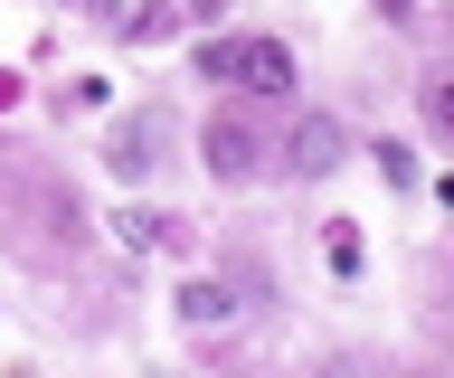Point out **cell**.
<instances>
[{
	"mask_svg": "<svg viewBox=\"0 0 454 378\" xmlns=\"http://www.w3.org/2000/svg\"><path fill=\"white\" fill-rule=\"evenodd\" d=\"M227 76L247 95H284L294 86V48H284V38H237V48H227Z\"/></svg>",
	"mask_w": 454,
	"mask_h": 378,
	"instance_id": "1",
	"label": "cell"
},
{
	"mask_svg": "<svg viewBox=\"0 0 454 378\" xmlns=\"http://www.w3.org/2000/svg\"><path fill=\"white\" fill-rule=\"evenodd\" d=\"M199 161H208V180H227V189H237V180H255V133H247L237 114H218L208 133H199Z\"/></svg>",
	"mask_w": 454,
	"mask_h": 378,
	"instance_id": "2",
	"label": "cell"
},
{
	"mask_svg": "<svg viewBox=\"0 0 454 378\" xmlns=\"http://www.w3.org/2000/svg\"><path fill=\"white\" fill-rule=\"evenodd\" d=\"M332 161H340V123L332 114H303L294 133H284V171H294V180H322Z\"/></svg>",
	"mask_w": 454,
	"mask_h": 378,
	"instance_id": "3",
	"label": "cell"
},
{
	"mask_svg": "<svg viewBox=\"0 0 454 378\" xmlns=\"http://www.w3.org/2000/svg\"><path fill=\"white\" fill-rule=\"evenodd\" d=\"M152 151H161V123H152V114H133L123 133H114V151H105V161H114L123 180H142V171H152Z\"/></svg>",
	"mask_w": 454,
	"mask_h": 378,
	"instance_id": "4",
	"label": "cell"
},
{
	"mask_svg": "<svg viewBox=\"0 0 454 378\" xmlns=\"http://www.w3.org/2000/svg\"><path fill=\"white\" fill-rule=\"evenodd\" d=\"M227 312H237V293H227V284H190V293H180V321H190V331H218Z\"/></svg>",
	"mask_w": 454,
	"mask_h": 378,
	"instance_id": "5",
	"label": "cell"
},
{
	"mask_svg": "<svg viewBox=\"0 0 454 378\" xmlns=\"http://www.w3.org/2000/svg\"><path fill=\"white\" fill-rule=\"evenodd\" d=\"M417 114H426V133H435V143H445V133H454V95L435 86V76H426V86H417Z\"/></svg>",
	"mask_w": 454,
	"mask_h": 378,
	"instance_id": "6",
	"label": "cell"
},
{
	"mask_svg": "<svg viewBox=\"0 0 454 378\" xmlns=\"http://www.w3.org/2000/svg\"><path fill=\"white\" fill-rule=\"evenodd\" d=\"M379 180H397V189H407V180H417V151H407V143H379Z\"/></svg>",
	"mask_w": 454,
	"mask_h": 378,
	"instance_id": "7",
	"label": "cell"
},
{
	"mask_svg": "<svg viewBox=\"0 0 454 378\" xmlns=\"http://www.w3.org/2000/svg\"><path fill=\"white\" fill-rule=\"evenodd\" d=\"M190 10H218V0H190Z\"/></svg>",
	"mask_w": 454,
	"mask_h": 378,
	"instance_id": "8",
	"label": "cell"
}]
</instances>
